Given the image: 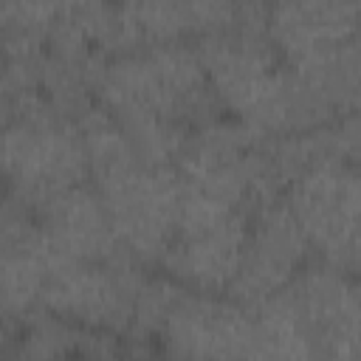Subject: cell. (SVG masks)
<instances>
[{"label": "cell", "mask_w": 361, "mask_h": 361, "mask_svg": "<svg viewBox=\"0 0 361 361\" xmlns=\"http://www.w3.org/2000/svg\"><path fill=\"white\" fill-rule=\"evenodd\" d=\"M158 350L178 358H259L257 322L226 293L186 288L158 333Z\"/></svg>", "instance_id": "cell-7"}, {"label": "cell", "mask_w": 361, "mask_h": 361, "mask_svg": "<svg viewBox=\"0 0 361 361\" xmlns=\"http://www.w3.org/2000/svg\"><path fill=\"white\" fill-rule=\"evenodd\" d=\"M147 271V265L127 254L110 262H85L54 251L42 288V307L76 324L127 336L133 296Z\"/></svg>", "instance_id": "cell-5"}, {"label": "cell", "mask_w": 361, "mask_h": 361, "mask_svg": "<svg viewBox=\"0 0 361 361\" xmlns=\"http://www.w3.org/2000/svg\"><path fill=\"white\" fill-rule=\"evenodd\" d=\"M310 257V245L285 200L265 203L248 217L243 257L226 296L254 310L268 296L279 293Z\"/></svg>", "instance_id": "cell-8"}, {"label": "cell", "mask_w": 361, "mask_h": 361, "mask_svg": "<svg viewBox=\"0 0 361 361\" xmlns=\"http://www.w3.org/2000/svg\"><path fill=\"white\" fill-rule=\"evenodd\" d=\"M186 14H189V31L192 39L209 37L220 28H226L234 20V0H183Z\"/></svg>", "instance_id": "cell-15"}, {"label": "cell", "mask_w": 361, "mask_h": 361, "mask_svg": "<svg viewBox=\"0 0 361 361\" xmlns=\"http://www.w3.org/2000/svg\"><path fill=\"white\" fill-rule=\"evenodd\" d=\"M87 180V155L76 121L48 104L3 130V189L37 212L59 192Z\"/></svg>", "instance_id": "cell-2"}, {"label": "cell", "mask_w": 361, "mask_h": 361, "mask_svg": "<svg viewBox=\"0 0 361 361\" xmlns=\"http://www.w3.org/2000/svg\"><path fill=\"white\" fill-rule=\"evenodd\" d=\"M116 118V116H113ZM135 152V158L147 166H175L186 141V127L161 116V113H133L116 118Z\"/></svg>", "instance_id": "cell-12"}, {"label": "cell", "mask_w": 361, "mask_h": 361, "mask_svg": "<svg viewBox=\"0 0 361 361\" xmlns=\"http://www.w3.org/2000/svg\"><path fill=\"white\" fill-rule=\"evenodd\" d=\"M282 200L296 217L313 259H322L347 274H358V248H361L358 164H344V161L313 164L288 186Z\"/></svg>", "instance_id": "cell-3"}, {"label": "cell", "mask_w": 361, "mask_h": 361, "mask_svg": "<svg viewBox=\"0 0 361 361\" xmlns=\"http://www.w3.org/2000/svg\"><path fill=\"white\" fill-rule=\"evenodd\" d=\"M39 3L51 14V20H65L79 25L87 34V39H90V28L110 6V0H39Z\"/></svg>", "instance_id": "cell-16"}, {"label": "cell", "mask_w": 361, "mask_h": 361, "mask_svg": "<svg viewBox=\"0 0 361 361\" xmlns=\"http://www.w3.org/2000/svg\"><path fill=\"white\" fill-rule=\"evenodd\" d=\"M268 31L282 65L319 62L358 39V0H271Z\"/></svg>", "instance_id": "cell-9"}, {"label": "cell", "mask_w": 361, "mask_h": 361, "mask_svg": "<svg viewBox=\"0 0 361 361\" xmlns=\"http://www.w3.org/2000/svg\"><path fill=\"white\" fill-rule=\"evenodd\" d=\"M45 99L37 90V76L28 68L0 59V130H6L20 116L37 110Z\"/></svg>", "instance_id": "cell-14"}, {"label": "cell", "mask_w": 361, "mask_h": 361, "mask_svg": "<svg viewBox=\"0 0 361 361\" xmlns=\"http://www.w3.org/2000/svg\"><path fill=\"white\" fill-rule=\"evenodd\" d=\"M93 186L110 212L121 251L147 268H158L178 226L183 192L178 169L133 164Z\"/></svg>", "instance_id": "cell-4"}, {"label": "cell", "mask_w": 361, "mask_h": 361, "mask_svg": "<svg viewBox=\"0 0 361 361\" xmlns=\"http://www.w3.org/2000/svg\"><path fill=\"white\" fill-rule=\"evenodd\" d=\"M17 322L0 307V355H11L14 353V338H17Z\"/></svg>", "instance_id": "cell-17"}, {"label": "cell", "mask_w": 361, "mask_h": 361, "mask_svg": "<svg viewBox=\"0 0 361 361\" xmlns=\"http://www.w3.org/2000/svg\"><path fill=\"white\" fill-rule=\"evenodd\" d=\"M248 217V209L228 206L183 186L178 226L158 268L189 290L226 293L243 257Z\"/></svg>", "instance_id": "cell-1"}, {"label": "cell", "mask_w": 361, "mask_h": 361, "mask_svg": "<svg viewBox=\"0 0 361 361\" xmlns=\"http://www.w3.org/2000/svg\"><path fill=\"white\" fill-rule=\"evenodd\" d=\"M121 3L127 6L144 48L192 39L183 0H121Z\"/></svg>", "instance_id": "cell-13"}, {"label": "cell", "mask_w": 361, "mask_h": 361, "mask_svg": "<svg viewBox=\"0 0 361 361\" xmlns=\"http://www.w3.org/2000/svg\"><path fill=\"white\" fill-rule=\"evenodd\" d=\"M37 214L45 243L59 257L85 259V262H110L124 254L110 212L90 180L59 192Z\"/></svg>", "instance_id": "cell-10"}, {"label": "cell", "mask_w": 361, "mask_h": 361, "mask_svg": "<svg viewBox=\"0 0 361 361\" xmlns=\"http://www.w3.org/2000/svg\"><path fill=\"white\" fill-rule=\"evenodd\" d=\"M23 358H113L127 355L124 336L85 327L45 307L25 316L17 327L14 353Z\"/></svg>", "instance_id": "cell-11"}, {"label": "cell", "mask_w": 361, "mask_h": 361, "mask_svg": "<svg viewBox=\"0 0 361 361\" xmlns=\"http://www.w3.org/2000/svg\"><path fill=\"white\" fill-rule=\"evenodd\" d=\"M0 189H3V130H0Z\"/></svg>", "instance_id": "cell-19"}, {"label": "cell", "mask_w": 361, "mask_h": 361, "mask_svg": "<svg viewBox=\"0 0 361 361\" xmlns=\"http://www.w3.org/2000/svg\"><path fill=\"white\" fill-rule=\"evenodd\" d=\"M282 290L310 336L313 358H330V361L358 358L361 353L358 274L338 271L310 257Z\"/></svg>", "instance_id": "cell-6"}, {"label": "cell", "mask_w": 361, "mask_h": 361, "mask_svg": "<svg viewBox=\"0 0 361 361\" xmlns=\"http://www.w3.org/2000/svg\"><path fill=\"white\" fill-rule=\"evenodd\" d=\"M234 6H254V8H268L271 0H234Z\"/></svg>", "instance_id": "cell-18"}]
</instances>
